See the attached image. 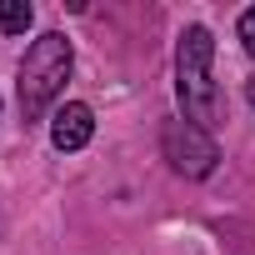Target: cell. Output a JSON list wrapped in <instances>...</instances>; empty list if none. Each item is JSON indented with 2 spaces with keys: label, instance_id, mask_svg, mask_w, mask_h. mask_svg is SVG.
<instances>
[{
  "label": "cell",
  "instance_id": "obj_1",
  "mask_svg": "<svg viewBox=\"0 0 255 255\" xmlns=\"http://www.w3.org/2000/svg\"><path fill=\"white\" fill-rule=\"evenodd\" d=\"M210 60H215V40L205 25H190L175 45V95H180V110L190 125L210 130L220 125V90L210 80Z\"/></svg>",
  "mask_w": 255,
  "mask_h": 255
},
{
  "label": "cell",
  "instance_id": "obj_2",
  "mask_svg": "<svg viewBox=\"0 0 255 255\" xmlns=\"http://www.w3.org/2000/svg\"><path fill=\"white\" fill-rule=\"evenodd\" d=\"M70 65H75V50L60 30H45L40 40H30V50L20 60V110H25V120H40L60 100Z\"/></svg>",
  "mask_w": 255,
  "mask_h": 255
},
{
  "label": "cell",
  "instance_id": "obj_3",
  "mask_svg": "<svg viewBox=\"0 0 255 255\" xmlns=\"http://www.w3.org/2000/svg\"><path fill=\"white\" fill-rule=\"evenodd\" d=\"M160 145H165V160H170L180 175H190V180L210 175V170H215V160H220V150H215L210 130H200V125H190V120H165Z\"/></svg>",
  "mask_w": 255,
  "mask_h": 255
},
{
  "label": "cell",
  "instance_id": "obj_4",
  "mask_svg": "<svg viewBox=\"0 0 255 255\" xmlns=\"http://www.w3.org/2000/svg\"><path fill=\"white\" fill-rule=\"evenodd\" d=\"M90 135H95L90 105L70 100V105H60V110L50 115V145H55V150H80V145H90Z\"/></svg>",
  "mask_w": 255,
  "mask_h": 255
},
{
  "label": "cell",
  "instance_id": "obj_5",
  "mask_svg": "<svg viewBox=\"0 0 255 255\" xmlns=\"http://www.w3.org/2000/svg\"><path fill=\"white\" fill-rule=\"evenodd\" d=\"M35 20V10L25 0H0V35H25Z\"/></svg>",
  "mask_w": 255,
  "mask_h": 255
},
{
  "label": "cell",
  "instance_id": "obj_6",
  "mask_svg": "<svg viewBox=\"0 0 255 255\" xmlns=\"http://www.w3.org/2000/svg\"><path fill=\"white\" fill-rule=\"evenodd\" d=\"M240 45H245V50L255 55V5H250V10L240 15Z\"/></svg>",
  "mask_w": 255,
  "mask_h": 255
},
{
  "label": "cell",
  "instance_id": "obj_7",
  "mask_svg": "<svg viewBox=\"0 0 255 255\" xmlns=\"http://www.w3.org/2000/svg\"><path fill=\"white\" fill-rule=\"evenodd\" d=\"M245 100H250V105H255V75H250V80H245Z\"/></svg>",
  "mask_w": 255,
  "mask_h": 255
}]
</instances>
